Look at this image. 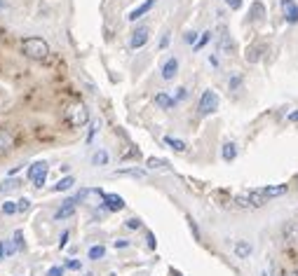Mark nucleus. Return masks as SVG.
Wrapping results in <instances>:
<instances>
[{"label": "nucleus", "mask_w": 298, "mask_h": 276, "mask_svg": "<svg viewBox=\"0 0 298 276\" xmlns=\"http://www.w3.org/2000/svg\"><path fill=\"white\" fill-rule=\"evenodd\" d=\"M155 3H157V0H143L141 5H139V7H134V10H132V12H129V21H136V19H141L143 14H146V12H150V10H153V7H155Z\"/></svg>", "instance_id": "nucleus-10"}, {"label": "nucleus", "mask_w": 298, "mask_h": 276, "mask_svg": "<svg viewBox=\"0 0 298 276\" xmlns=\"http://www.w3.org/2000/svg\"><path fill=\"white\" fill-rule=\"evenodd\" d=\"M92 164L94 166H106L108 164V152L106 150H96L94 155H92Z\"/></svg>", "instance_id": "nucleus-20"}, {"label": "nucleus", "mask_w": 298, "mask_h": 276, "mask_svg": "<svg viewBox=\"0 0 298 276\" xmlns=\"http://www.w3.org/2000/svg\"><path fill=\"white\" fill-rule=\"evenodd\" d=\"M209 63H211V66H216V68H218V59H216V56H209Z\"/></svg>", "instance_id": "nucleus-42"}, {"label": "nucleus", "mask_w": 298, "mask_h": 276, "mask_svg": "<svg viewBox=\"0 0 298 276\" xmlns=\"http://www.w3.org/2000/svg\"><path fill=\"white\" fill-rule=\"evenodd\" d=\"M164 143H167L174 152H186V150H188V145H186L181 138H174V136H164Z\"/></svg>", "instance_id": "nucleus-16"}, {"label": "nucleus", "mask_w": 298, "mask_h": 276, "mask_svg": "<svg viewBox=\"0 0 298 276\" xmlns=\"http://www.w3.org/2000/svg\"><path fill=\"white\" fill-rule=\"evenodd\" d=\"M3 257H5V243L0 241V260H3Z\"/></svg>", "instance_id": "nucleus-41"}, {"label": "nucleus", "mask_w": 298, "mask_h": 276, "mask_svg": "<svg viewBox=\"0 0 298 276\" xmlns=\"http://www.w3.org/2000/svg\"><path fill=\"white\" fill-rule=\"evenodd\" d=\"M197 40H200V38H197L195 31H188V33H186V42H188V45H193V47H195Z\"/></svg>", "instance_id": "nucleus-31"}, {"label": "nucleus", "mask_w": 298, "mask_h": 276, "mask_svg": "<svg viewBox=\"0 0 298 276\" xmlns=\"http://www.w3.org/2000/svg\"><path fill=\"white\" fill-rule=\"evenodd\" d=\"M148 168H169V162H167V159H160V157H150Z\"/></svg>", "instance_id": "nucleus-24"}, {"label": "nucleus", "mask_w": 298, "mask_h": 276, "mask_svg": "<svg viewBox=\"0 0 298 276\" xmlns=\"http://www.w3.org/2000/svg\"><path fill=\"white\" fill-rule=\"evenodd\" d=\"M28 180L33 182V188L40 190L47 180V162H33L28 166Z\"/></svg>", "instance_id": "nucleus-4"}, {"label": "nucleus", "mask_w": 298, "mask_h": 276, "mask_svg": "<svg viewBox=\"0 0 298 276\" xmlns=\"http://www.w3.org/2000/svg\"><path fill=\"white\" fill-rule=\"evenodd\" d=\"M148 246H150V248H155V236H153V234H148Z\"/></svg>", "instance_id": "nucleus-40"}, {"label": "nucleus", "mask_w": 298, "mask_h": 276, "mask_svg": "<svg viewBox=\"0 0 298 276\" xmlns=\"http://www.w3.org/2000/svg\"><path fill=\"white\" fill-rule=\"evenodd\" d=\"M75 199L73 197H68V199H64V204H61V209L54 213V220H66V218H73L75 216Z\"/></svg>", "instance_id": "nucleus-5"}, {"label": "nucleus", "mask_w": 298, "mask_h": 276, "mask_svg": "<svg viewBox=\"0 0 298 276\" xmlns=\"http://www.w3.org/2000/svg\"><path fill=\"white\" fill-rule=\"evenodd\" d=\"M289 122H298V110H293V113H289Z\"/></svg>", "instance_id": "nucleus-39"}, {"label": "nucleus", "mask_w": 298, "mask_h": 276, "mask_svg": "<svg viewBox=\"0 0 298 276\" xmlns=\"http://www.w3.org/2000/svg\"><path fill=\"white\" fill-rule=\"evenodd\" d=\"M101 199L106 204V209L108 211H122L125 209V199L120 195H108V192H101Z\"/></svg>", "instance_id": "nucleus-8"}, {"label": "nucleus", "mask_w": 298, "mask_h": 276, "mask_svg": "<svg viewBox=\"0 0 298 276\" xmlns=\"http://www.w3.org/2000/svg\"><path fill=\"white\" fill-rule=\"evenodd\" d=\"M127 227H129V229H139V227H141V220H139V218H129V220H127Z\"/></svg>", "instance_id": "nucleus-32"}, {"label": "nucleus", "mask_w": 298, "mask_h": 276, "mask_svg": "<svg viewBox=\"0 0 298 276\" xmlns=\"http://www.w3.org/2000/svg\"><path fill=\"white\" fill-rule=\"evenodd\" d=\"M263 276H268V274H263Z\"/></svg>", "instance_id": "nucleus-48"}, {"label": "nucleus", "mask_w": 298, "mask_h": 276, "mask_svg": "<svg viewBox=\"0 0 298 276\" xmlns=\"http://www.w3.org/2000/svg\"><path fill=\"white\" fill-rule=\"evenodd\" d=\"M282 3V14L289 24H298V3L293 0H279Z\"/></svg>", "instance_id": "nucleus-6"}, {"label": "nucleus", "mask_w": 298, "mask_h": 276, "mask_svg": "<svg viewBox=\"0 0 298 276\" xmlns=\"http://www.w3.org/2000/svg\"><path fill=\"white\" fill-rule=\"evenodd\" d=\"M228 87H230L232 91H237V89L242 87V77H240V75H232L230 82H228Z\"/></svg>", "instance_id": "nucleus-30"}, {"label": "nucleus", "mask_w": 298, "mask_h": 276, "mask_svg": "<svg viewBox=\"0 0 298 276\" xmlns=\"http://www.w3.org/2000/svg\"><path fill=\"white\" fill-rule=\"evenodd\" d=\"M242 3H244V0H230V3H228V7H230V10H240V7H242Z\"/></svg>", "instance_id": "nucleus-36"}, {"label": "nucleus", "mask_w": 298, "mask_h": 276, "mask_svg": "<svg viewBox=\"0 0 298 276\" xmlns=\"http://www.w3.org/2000/svg\"><path fill=\"white\" fill-rule=\"evenodd\" d=\"M14 145V138L10 131H5V129H0V150H10Z\"/></svg>", "instance_id": "nucleus-19"}, {"label": "nucleus", "mask_w": 298, "mask_h": 276, "mask_svg": "<svg viewBox=\"0 0 298 276\" xmlns=\"http://www.w3.org/2000/svg\"><path fill=\"white\" fill-rule=\"evenodd\" d=\"M155 106L157 108H162V110H171V108H176V99H171L169 94H164V91H160V94H155Z\"/></svg>", "instance_id": "nucleus-11"}, {"label": "nucleus", "mask_w": 298, "mask_h": 276, "mask_svg": "<svg viewBox=\"0 0 298 276\" xmlns=\"http://www.w3.org/2000/svg\"><path fill=\"white\" fill-rule=\"evenodd\" d=\"M47 276H64V267H59V264H56V267H52V269L47 271Z\"/></svg>", "instance_id": "nucleus-34"}, {"label": "nucleus", "mask_w": 298, "mask_h": 276, "mask_svg": "<svg viewBox=\"0 0 298 276\" xmlns=\"http://www.w3.org/2000/svg\"><path fill=\"white\" fill-rule=\"evenodd\" d=\"M263 14H265V5L263 3H254L249 10V21H261L263 19Z\"/></svg>", "instance_id": "nucleus-17"}, {"label": "nucleus", "mask_w": 298, "mask_h": 276, "mask_svg": "<svg viewBox=\"0 0 298 276\" xmlns=\"http://www.w3.org/2000/svg\"><path fill=\"white\" fill-rule=\"evenodd\" d=\"M218 103H221V99H218L216 91L214 89H204L202 96H200V103H197V110H200V115H211L218 110Z\"/></svg>", "instance_id": "nucleus-3"}, {"label": "nucleus", "mask_w": 298, "mask_h": 276, "mask_svg": "<svg viewBox=\"0 0 298 276\" xmlns=\"http://www.w3.org/2000/svg\"><path fill=\"white\" fill-rule=\"evenodd\" d=\"M225 3H230V0H225Z\"/></svg>", "instance_id": "nucleus-47"}, {"label": "nucleus", "mask_w": 298, "mask_h": 276, "mask_svg": "<svg viewBox=\"0 0 298 276\" xmlns=\"http://www.w3.org/2000/svg\"><path fill=\"white\" fill-rule=\"evenodd\" d=\"M66 267H68V269H73V271H80V269H82L78 260H68V262H66Z\"/></svg>", "instance_id": "nucleus-33"}, {"label": "nucleus", "mask_w": 298, "mask_h": 276, "mask_svg": "<svg viewBox=\"0 0 298 276\" xmlns=\"http://www.w3.org/2000/svg\"><path fill=\"white\" fill-rule=\"evenodd\" d=\"M66 120H68V124H71V127H75V129L85 127V124L89 122L87 106H82V103H75V106H71V108L66 110Z\"/></svg>", "instance_id": "nucleus-2"}, {"label": "nucleus", "mask_w": 298, "mask_h": 276, "mask_svg": "<svg viewBox=\"0 0 298 276\" xmlns=\"http://www.w3.org/2000/svg\"><path fill=\"white\" fill-rule=\"evenodd\" d=\"M21 182L24 180H19V178H7V180L0 182V192L3 195H12V192H17L21 188Z\"/></svg>", "instance_id": "nucleus-14"}, {"label": "nucleus", "mask_w": 298, "mask_h": 276, "mask_svg": "<svg viewBox=\"0 0 298 276\" xmlns=\"http://www.w3.org/2000/svg\"><path fill=\"white\" fill-rule=\"evenodd\" d=\"M169 45V35H162V40H160V49H167Z\"/></svg>", "instance_id": "nucleus-38"}, {"label": "nucleus", "mask_w": 298, "mask_h": 276, "mask_svg": "<svg viewBox=\"0 0 298 276\" xmlns=\"http://www.w3.org/2000/svg\"><path fill=\"white\" fill-rule=\"evenodd\" d=\"M221 157H223V162H235L237 159V145L232 141L223 143V148H221Z\"/></svg>", "instance_id": "nucleus-13"}, {"label": "nucleus", "mask_w": 298, "mask_h": 276, "mask_svg": "<svg viewBox=\"0 0 298 276\" xmlns=\"http://www.w3.org/2000/svg\"><path fill=\"white\" fill-rule=\"evenodd\" d=\"M28 209H31V199H28V197H21L19 202H17V213H26Z\"/></svg>", "instance_id": "nucleus-26"}, {"label": "nucleus", "mask_w": 298, "mask_h": 276, "mask_svg": "<svg viewBox=\"0 0 298 276\" xmlns=\"http://www.w3.org/2000/svg\"><path fill=\"white\" fill-rule=\"evenodd\" d=\"M87 255H89V260H101V257L106 255V248H103V246H92Z\"/></svg>", "instance_id": "nucleus-23"}, {"label": "nucleus", "mask_w": 298, "mask_h": 276, "mask_svg": "<svg viewBox=\"0 0 298 276\" xmlns=\"http://www.w3.org/2000/svg\"><path fill=\"white\" fill-rule=\"evenodd\" d=\"M21 229H17V232H14V236H12V241H14V248H17V253H19V250H24V239H21Z\"/></svg>", "instance_id": "nucleus-27"}, {"label": "nucleus", "mask_w": 298, "mask_h": 276, "mask_svg": "<svg viewBox=\"0 0 298 276\" xmlns=\"http://www.w3.org/2000/svg\"><path fill=\"white\" fill-rule=\"evenodd\" d=\"M209 40H211V33L207 31V33H202V35H200V40L195 42V47H193V49H195V52H200L202 47H207V45H209Z\"/></svg>", "instance_id": "nucleus-25"}, {"label": "nucleus", "mask_w": 298, "mask_h": 276, "mask_svg": "<svg viewBox=\"0 0 298 276\" xmlns=\"http://www.w3.org/2000/svg\"><path fill=\"white\" fill-rule=\"evenodd\" d=\"M174 276H181V274H174Z\"/></svg>", "instance_id": "nucleus-46"}, {"label": "nucleus", "mask_w": 298, "mask_h": 276, "mask_svg": "<svg viewBox=\"0 0 298 276\" xmlns=\"http://www.w3.org/2000/svg\"><path fill=\"white\" fill-rule=\"evenodd\" d=\"M249 204H251V209H256V206H263L265 202H268V199H265V195L263 192H261V190H251L249 195Z\"/></svg>", "instance_id": "nucleus-15"}, {"label": "nucleus", "mask_w": 298, "mask_h": 276, "mask_svg": "<svg viewBox=\"0 0 298 276\" xmlns=\"http://www.w3.org/2000/svg\"><path fill=\"white\" fill-rule=\"evenodd\" d=\"M73 185H75V178L73 175H66V178H61V180L54 185V192H66V190H71Z\"/></svg>", "instance_id": "nucleus-18"}, {"label": "nucleus", "mask_w": 298, "mask_h": 276, "mask_svg": "<svg viewBox=\"0 0 298 276\" xmlns=\"http://www.w3.org/2000/svg\"><path fill=\"white\" fill-rule=\"evenodd\" d=\"M286 276H293V274H286Z\"/></svg>", "instance_id": "nucleus-45"}, {"label": "nucleus", "mask_w": 298, "mask_h": 276, "mask_svg": "<svg viewBox=\"0 0 298 276\" xmlns=\"http://www.w3.org/2000/svg\"><path fill=\"white\" fill-rule=\"evenodd\" d=\"M293 276H298V271H293Z\"/></svg>", "instance_id": "nucleus-44"}, {"label": "nucleus", "mask_w": 298, "mask_h": 276, "mask_svg": "<svg viewBox=\"0 0 298 276\" xmlns=\"http://www.w3.org/2000/svg\"><path fill=\"white\" fill-rule=\"evenodd\" d=\"M261 192L265 195V199H275V197H282L289 192L286 185H268V188H261Z\"/></svg>", "instance_id": "nucleus-12"}, {"label": "nucleus", "mask_w": 298, "mask_h": 276, "mask_svg": "<svg viewBox=\"0 0 298 276\" xmlns=\"http://www.w3.org/2000/svg\"><path fill=\"white\" fill-rule=\"evenodd\" d=\"M21 49H24V54L28 59H33V61H45L49 56V45L42 38H24Z\"/></svg>", "instance_id": "nucleus-1"}, {"label": "nucleus", "mask_w": 298, "mask_h": 276, "mask_svg": "<svg viewBox=\"0 0 298 276\" xmlns=\"http://www.w3.org/2000/svg\"><path fill=\"white\" fill-rule=\"evenodd\" d=\"M68 236H71V232H64V234H61V239H59V248H66V243H68Z\"/></svg>", "instance_id": "nucleus-35"}, {"label": "nucleus", "mask_w": 298, "mask_h": 276, "mask_svg": "<svg viewBox=\"0 0 298 276\" xmlns=\"http://www.w3.org/2000/svg\"><path fill=\"white\" fill-rule=\"evenodd\" d=\"M17 213V204L14 202H5L3 204V216H14Z\"/></svg>", "instance_id": "nucleus-29"}, {"label": "nucleus", "mask_w": 298, "mask_h": 276, "mask_svg": "<svg viewBox=\"0 0 298 276\" xmlns=\"http://www.w3.org/2000/svg\"><path fill=\"white\" fill-rule=\"evenodd\" d=\"M218 49L225 52V54H230L232 52V40L228 38V33H221V45H218Z\"/></svg>", "instance_id": "nucleus-22"}, {"label": "nucleus", "mask_w": 298, "mask_h": 276, "mask_svg": "<svg viewBox=\"0 0 298 276\" xmlns=\"http://www.w3.org/2000/svg\"><path fill=\"white\" fill-rule=\"evenodd\" d=\"M176 75H178V59L176 56H169L162 63V80H174Z\"/></svg>", "instance_id": "nucleus-7"}, {"label": "nucleus", "mask_w": 298, "mask_h": 276, "mask_svg": "<svg viewBox=\"0 0 298 276\" xmlns=\"http://www.w3.org/2000/svg\"><path fill=\"white\" fill-rule=\"evenodd\" d=\"M251 243H247V241H240V243H235V255L237 257H249L251 255Z\"/></svg>", "instance_id": "nucleus-21"}, {"label": "nucleus", "mask_w": 298, "mask_h": 276, "mask_svg": "<svg viewBox=\"0 0 298 276\" xmlns=\"http://www.w3.org/2000/svg\"><path fill=\"white\" fill-rule=\"evenodd\" d=\"M5 10H7V3L5 0H0V12H5Z\"/></svg>", "instance_id": "nucleus-43"}, {"label": "nucleus", "mask_w": 298, "mask_h": 276, "mask_svg": "<svg viewBox=\"0 0 298 276\" xmlns=\"http://www.w3.org/2000/svg\"><path fill=\"white\" fill-rule=\"evenodd\" d=\"M117 175H134V178H143V171L141 168H125V171H117Z\"/></svg>", "instance_id": "nucleus-28"}, {"label": "nucleus", "mask_w": 298, "mask_h": 276, "mask_svg": "<svg viewBox=\"0 0 298 276\" xmlns=\"http://www.w3.org/2000/svg\"><path fill=\"white\" fill-rule=\"evenodd\" d=\"M146 42H148V28H136L134 33H132V38H129V47L139 49V47H143Z\"/></svg>", "instance_id": "nucleus-9"}, {"label": "nucleus", "mask_w": 298, "mask_h": 276, "mask_svg": "<svg viewBox=\"0 0 298 276\" xmlns=\"http://www.w3.org/2000/svg\"><path fill=\"white\" fill-rule=\"evenodd\" d=\"M188 96V91H186V87H178V94H176V101H181V99H186Z\"/></svg>", "instance_id": "nucleus-37"}]
</instances>
